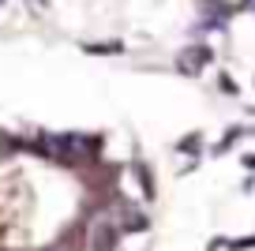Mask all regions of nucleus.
Returning <instances> with one entry per match:
<instances>
[{
	"label": "nucleus",
	"mask_w": 255,
	"mask_h": 251,
	"mask_svg": "<svg viewBox=\"0 0 255 251\" xmlns=\"http://www.w3.org/2000/svg\"><path fill=\"white\" fill-rule=\"evenodd\" d=\"M131 173H135V180H139V188H143V195H146V199L158 195V184H154V169H150L146 161H139V157H135V161H131Z\"/></svg>",
	"instance_id": "nucleus-4"
},
{
	"label": "nucleus",
	"mask_w": 255,
	"mask_h": 251,
	"mask_svg": "<svg viewBox=\"0 0 255 251\" xmlns=\"http://www.w3.org/2000/svg\"><path fill=\"white\" fill-rule=\"evenodd\" d=\"M0 4H4V0H0Z\"/></svg>",
	"instance_id": "nucleus-12"
},
{
	"label": "nucleus",
	"mask_w": 255,
	"mask_h": 251,
	"mask_svg": "<svg viewBox=\"0 0 255 251\" xmlns=\"http://www.w3.org/2000/svg\"><path fill=\"white\" fill-rule=\"evenodd\" d=\"M240 165H244L248 173H255V154H244V157H240Z\"/></svg>",
	"instance_id": "nucleus-11"
},
{
	"label": "nucleus",
	"mask_w": 255,
	"mask_h": 251,
	"mask_svg": "<svg viewBox=\"0 0 255 251\" xmlns=\"http://www.w3.org/2000/svg\"><path fill=\"white\" fill-rule=\"evenodd\" d=\"M244 248H255V236H244V240H233L229 251H244Z\"/></svg>",
	"instance_id": "nucleus-9"
},
{
	"label": "nucleus",
	"mask_w": 255,
	"mask_h": 251,
	"mask_svg": "<svg viewBox=\"0 0 255 251\" xmlns=\"http://www.w3.org/2000/svg\"><path fill=\"white\" fill-rule=\"evenodd\" d=\"M83 53L87 56H120L124 41H83Z\"/></svg>",
	"instance_id": "nucleus-5"
},
{
	"label": "nucleus",
	"mask_w": 255,
	"mask_h": 251,
	"mask_svg": "<svg viewBox=\"0 0 255 251\" xmlns=\"http://www.w3.org/2000/svg\"><path fill=\"white\" fill-rule=\"evenodd\" d=\"M117 225H120V233H146L150 229V214L139 210V206H120Z\"/></svg>",
	"instance_id": "nucleus-3"
},
{
	"label": "nucleus",
	"mask_w": 255,
	"mask_h": 251,
	"mask_svg": "<svg viewBox=\"0 0 255 251\" xmlns=\"http://www.w3.org/2000/svg\"><path fill=\"white\" fill-rule=\"evenodd\" d=\"M23 142L26 139H19V135H11V131L0 127V161H4V157H15L19 150H23Z\"/></svg>",
	"instance_id": "nucleus-6"
},
{
	"label": "nucleus",
	"mask_w": 255,
	"mask_h": 251,
	"mask_svg": "<svg viewBox=\"0 0 255 251\" xmlns=\"http://www.w3.org/2000/svg\"><path fill=\"white\" fill-rule=\"evenodd\" d=\"M199 146H203V135H199V131L184 135V139L176 142V150H180V154H191V157H199Z\"/></svg>",
	"instance_id": "nucleus-7"
},
{
	"label": "nucleus",
	"mask_w": 255,
	"mask_h": 251,
	"mask_svg": "<svg viewBox=\"0 0 255 251\" xmlns=\"http://www.w3.org/2000/svg\"><path fill=\"white\" fill-rule=\"evenodd\" d=\"M207 64H214V49L207 45V41H191V45H184L180 53H176V71L180 75H203L207 71Z\"/></svg>",
	"instance_id": "nucleus-1"
},
{
	"label": "nucleus",
	"mask_w": 255,
	"mask_h": 251,
	"mask_svg": "<svg viewBox=\"0 0 255 251\" xmlns=\"http://www.w3.org/2000/svg\"><path fill=\"white\" fill-rule=\"evenodd\" d=\"M244 135H248V127H229V131H225V139H222V142L214 146V154H225V150H229L233 142H240Z\"/></svg>",
	"instance_id": "nucleus-8"
},
{
	"label": "nucleus",
	"mask_w": 255,
	"mask_h": 251,
	"mask_svg": "<svg viewBox=\"0 0 255 251\" xmlns=\"http://www.w3.org/2000/svg\"><path fill=\"white\" fill-rule=\"evenodd\" d=\"M222 90H225V94H237V83H233L229 75H222Z\"/></svg>",
	"instance_id": "nucleus-10"
},
{
	"label": "nucleus",
	"mask_w": 255,
	"mask_h": 251,
	"mask_svg": "<svg viewBox=\"0 0 255 251\" xmlns=\"http://www.w3.org/2000/svg\"><path fill=\"white\" fill-rule=\"evenodd\" d=\"M120 225L113 218H102V221H94V229H90V251H117V244H120Z\"/></svg>",
	"instance_id": "nucleus-2"
}]
</instances>
